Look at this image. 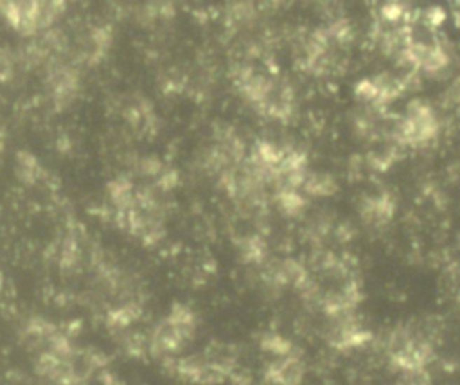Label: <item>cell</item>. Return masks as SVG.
Listing matches in <instances>:
<instances>
[{
  "label": "cell",
  "mask_w": 460,
  "mask_h": 385,
  "mask_svg": "<svg viewBox=\"0 0 460 385\" xmlns=\"http://www.w3.org/2000/svg\"><path fill=\"white\" fill-rule=\"evenodd\" d=\"M304 369L297 358H286L270 369V378L279 385H297L302 380Z\"/></svg>",
  "instance_id": "obj_1"
}]
</instances>
